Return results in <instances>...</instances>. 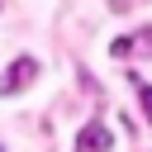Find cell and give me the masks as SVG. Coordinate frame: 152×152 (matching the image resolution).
Here are the masks:
<instances>
[{
  "label": "cell",
  "instance_id": "cell-3",
  "mask_svg": "<svg viewBox=\"0 0 152 152\" xmlns=\"http://www.w3.org/2000/svg\"><path fill=\"white\" fill-rule=\"evenodd\" d=\"M133 86H138V104H142V114H147V124H152V86L138 81V76H133Z\"/></svg>",
  "mask_w": 152,
  "mask_h": 152
},
{
  "label": "cell",
  "instance_id": "cell-4",
  "mask_svg": "<svg viewBox=\"0 0 152 152\" xmlns=\"http://www.w3.org/2000/svg\"><path fill=\"white\" fill-rule=\"evenodd\" d=\"M109 52H114V57H128V52H133V33H128V38H114Z\"/></svg>",
  "mask_w": 152,
  "mask_h": 152
},
{
  "label": "cell",
  "instance_id": "cell-2",
  "mask_svg": "<svg viewBox=\"0 0 152 152\" xmlns=\"http://www.w3.org/2000/svg\"><path fill=\"white\" fill-rule=\"evenodd\" d=\"M114 147V133L100 124V119H90L81 133H76V152H109Z\"/></svg>",
  "mask_w": 152,
  "mask_h": 152
},
{
  "label": "cell",
  "instance_id": "cell-1",
  "mask_svg": "<svg viewBox=\"0 0 152 152\" xmlns=\"http://www.w3.org/2000/svg\"><path fill=\"white\" fill-rule=\"evenodd\" d=\"M33 76H38V57H14V62H10V71L0 76V95H14V90H24Z\"/></svg>",
  "mask_w": 152,
  "mask_h": 152
}]
</instances>
